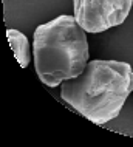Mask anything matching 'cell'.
<instances>
[{
    "instance_id": "obj_1",
    "label": "cell",
    "mask_w": 133,
    "mask_h": 147,
    "mask_svg": "<svg viewBox=\"0 0 133 147\" xmlns=\"http://www.w3.org/2000/svg\"><path fill=\"white\" fill-rule=\"evenodd\" d=\"M133 93V70L119 61H90L84 73L60 84V98L88 121L107 124Z\"/></svg>"
},
{
    "instance_id": "obj_3",
    "label": "cell",
    "mask_w": 133,
    "mask_h": 147,
    "mask_svg": "<svg viewBox=\"0 0 133 147\" xmlns=\"http://www.w3.org/2000/svg\"><path fill=\"white\" fill-rule=\"evenodd\" d=\"M133 0H73L74 19L88 33H102L126 22Z\"/></svg>"
},
{
    "instance_id": "obj_4",
    "label": "cell",
    "mask_w": 133,
    "mask_h": 147,
    "mask_svg": "<svg viewBox=\"0 0 133 147\" xmlns=\"http://www.w3.org/2000/svg\"><path fill=\"white\" fill-rule=\"evenodd\" d=\"M6 37L9 40V45L14 51V56L17 59V62L20 63V67L26 68L31 61V50H30V42H28L26 36L23 33H20L19 30L8 28Z\"/></svg>"
},
{
    "instance_id": "obj_2",
    "label": "cell",
    "mask_w": 133,
    "mask_h": 147,
    "mask_svg": "<svg viewBox=\"0 0 133 147\" xmlns=\"http://www.w3.org/2000/svg\"><path fill=\"white\" fill-rule=\"evenodd\" d=\"M33 53L39 79L51 88L59 87L85 70L90 56L87 31L74 16H59L36 28Z\"/></svg>"
}]
</instances>
